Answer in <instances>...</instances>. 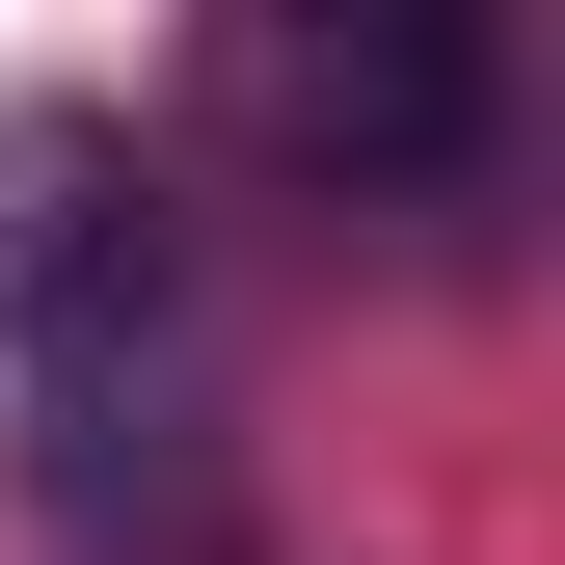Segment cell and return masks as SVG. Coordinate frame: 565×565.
Returning a JSON list of instances; mask_svg holds the SVG:
<instances>
[{
	"mask_svg": "<svg viewBox=\"0 0 565 565\" xmlns=\"http://www.w3.org/2000/svg\"><path fill=\"white\" fill-rule=\"evenodd\" d=\"M189 108L243 135L297 216H377L404 269H484L539 189V54L484 0H269V28L189 54Z\"/></svg>",
	"mask_w": 565,
	"mask_h": 565,
	"instance_id": "6da1fadb",
	"label": "cell"
}]
</instances>
